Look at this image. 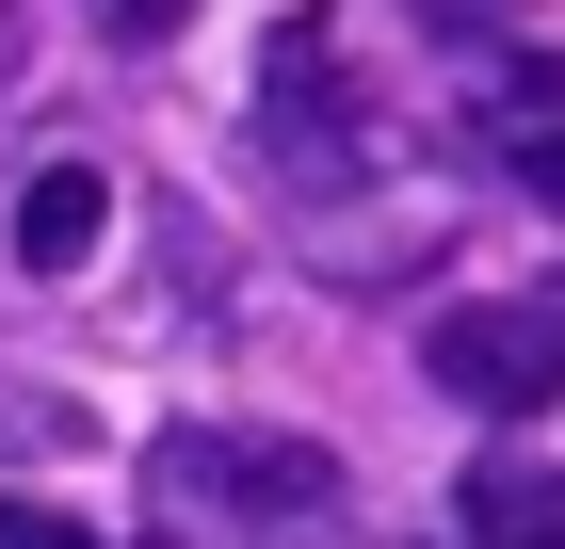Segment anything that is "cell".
<instances>
[{"instance_id": "1", "label": "cell", "mask_w": 565, "mask_h": 549, "mask_svg": "<svg viewBox=\"0 0 565 549\" xmlns=\"http://www.w3.org/2000/svg\"><path fill=\"white\" fill-rule=\"evenodd\" d=\"M146 502L178 534H226V549H291L355 502V468L323 436H275V421H162L146 436Z\"/></svg>"}, {"instance_id": "2", "label": "cell", "mask_w": 565, "mask_h": 549, "mask_svg": "<svg viewBox=\"0 0 565 549\" xmlns=\"http://www.w3.org/2000/svg\"><path fill=\"white\" fill-rule=\"evenodd\" d=\"M420 388H452L469 421H550L565 404V292H469L420 324Z\"/></svg>"}, {"instance_id": "3", "label": "cell", "mask_w": 565, "mask_h": 549, "mask_svg": "<svg viewBox=\"0 0 565 549\" xmlns=\"http://www.w3.org/2000/svg\"><path fill=\"white\" fill-rule=\"evenodd\" d=\"M355 129H372V114H355L340 49H323V33H275V82H259V146H275L291 178H355Z\"/></svg>"}, {"instance_id": "4", "label": "cell", "mask_w": 565, "mask_h": 549, "mask_svg": "<svg viewBox=\"0 0 565 549\" xmlns=\"http://www.w3.org/2000/svg\"><path fill=\"white\" fill-rule=\"evenodd\" d=\"M97 226H114V178L97 162H33L17 178V258H33V275H82Z\"/></svg>"}, {"instance_id": "5", "label": "cell", "mask_w": 565, "mask_h": 549, "mask_svg": "<svg viewBox=\"0 0 565 549\" xmlns=\"http://www.w3.org/2000/svg\"><path fill=\"white\" fill-rule=\"evenodd\" d=\"M452 517H469V549H565V468H533V453H484Z\"/></svg>"}, {"instance_id": "6", "label": "cell", "mask_w": 565, "mask_h": 549, "mask_svg": "<svg viewBox=\"0 0 565 549\" xmlns=\"http://www.w3.org/2000/svg\"><path fill=\"white\" fill-rule=\"evenodd\" d=\"M484 129H501V162L565 178V49H518V65L484 82Z\"/></svg>"}, {"instance_id": "7", "label": "cell", "mask_w": 565, "mask_h": 549, "mask_svg": "<svg viewBox=\"0 0 565 549\" xmlns=\"http://www.w3.org/2000/svg\"><path fill=\"white\" fill-rule=\"evenodd\" d=\"M0 549H97L82 517H49V502H0Z\"/></svg>"}]
</instances>
